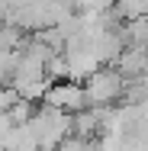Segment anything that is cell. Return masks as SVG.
I'll use <instances>...</instances> for the list:
<instances>
[{
  "mask_svg": "<svg viewBox=\"0 0 148 151\" xmlns=\"http://www.w3.org/2000/svg\"><path fill=\"white\" fill-rule=\"evenodd\" d=\"M55 151H97V142H87V138H74V135H68Z\"/></svg>",
  "mask_w": 148,
  "mask_h": 151,
  "instance_id": "cell-4",
  "label": "cell"
},
{
  "mask_svg": "<svg viewBox=\"0 0 148 151\" xmlns=\"http://www.w3.org/2000/svg\"><path fill=\"white\" fill-rule=\"evenodd\" d=\"M81 90H84V106L110 109L116 100L126 96V77L119 71H113V68H97L90 77L81 81Z\"/></svg>",
  "mask_w": 148,
  "mask_h": 151,
  "instance_id": "cell-1",
  "label": "cell"
},
{
  "mask_svg": "<svg viewBox=\"0 0 148 151\" xmlns=\"http://www.w3.org/2000/svg\"><path fill=\"white\" fill-rule=\"evenodd\" d=\"M42 106L55 109V113H81L84 109V90L77 81H55L48 84V90L42 93Z\"/></svg>",
  "mask_w": 148,
  "mask_h": 151,
  "instance_id": "cell-3",
  "label": "cell"
},
{
  "mask_svg": "<svg viewBox=\"0 0 148 151\" xmlns=\"http://www.w3.org/2000/svg\"><path fill=\"white\" fill-rule=\"evenodd\" d=\"M26 129H29V135L35 138L39 151H55L61 142L71 135V116L42 106V109L32 113V119L26 122Z\"/></svg>",
  "mask_w": 148,
  "mask_h": 151,
  "instance_id": "cell-2",
  "label": "cell"
}]
</instances>
